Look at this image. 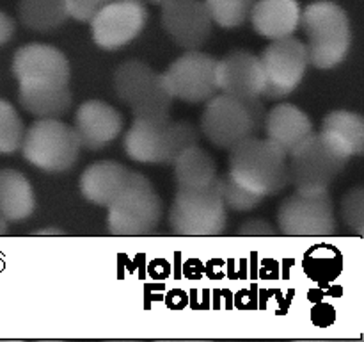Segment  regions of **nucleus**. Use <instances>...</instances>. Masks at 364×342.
<instances>
[{
	"instance_id": "obj_28",
	"label": "nucleus",
	"mask_w": 364,
	"mask_h": 342,
	"mask_svg": "<svg viewBox=\"0 0 364 342\" xmlns=\"http://www.w3.org/2000/svg\"><path fill=\"white\" fill-rule=\"evenodd\" d=\"M25 125L16 109L6 100H0V153H14L21 148Z\"/></svg>"
},
{
	"instance_id": "obj_1",
	"label": "nucleus",
	"mask_w": 364,
	"mask_h": 342,
	"mask_svg": "<svg viewBox=\"0 0 364 342\" xmlns=\"http://www.w3.org/2000/svg\"><path fill=\"white\" fill-rule=\"evenodd\" d=\"M230 177L247 191L269 198L290 185L288 155L269 139L247 138L230 150Z\"/></svg>"
},
{
	"instance_id": "obj_24",
	"label": "nucleus",
	"mask_w": 364,
	"mask_h": 342,
	"mask_svg": "<svg viewBox=\"0 0 364 342\" xmlns=\"http://www.w3.org/2000/svg\"><path fill=\"white\" fill-rule=\"evenodd\" d=\"M322 132L329 134L350 157L361 155L364 150V121L361 114L350 110H333L323 120Z\"/></svg>"
},
{
	"instance_id": "obj_11",
	"label": "nucleus",
	"mask_w": 364,
	"mask_h": 342,
	"mask_svg": "<svg viewBox=\"0 0 364 342\" xmlns=\"http://www.w3.org/2000/svg\"><path fill=\"white\" fill-rule=\"evenodd\" d=\"M148 21L142 0H112L91 18V32L103 50H117L134 41Z\"/></svg>"
},
{
	"instance_id": "obj_5",
	"label": "nucleus",
	"mask_w": 364,
	"mask_h": 342,
	"mask_svg": "<svg viewBox=\"0 0 364 342\" xmlns=\"http://www.w3.org/2000/svg\"><path fill=\"white\" fill-rule=\"evenodd\" d=\"M107 209V224L112 235H148L162 219L164 203L151 182L132 171L123 191Z\"/></svg>"
},
{
	"instance_id": "obj_29",
	"label": "nucleus",
	"mask_w": 364,
	"mask_h": 342,
	"mask_svg": "<svg viewBox=\"0 0 364 342\" xmlns=\"http://www.w3.org/2000/svg\"><path fill=\"white\" fill-rule=\"evenodd\" d=\"M217 185H219L220 196L226 205V209L235 210V212H249V210L256 209L259 203L265 198L255 195V192L247 191L242 187L240 184L230 177V173H224L223 177H217Z\"/></svg>"
},
{
	"instance_id": "obj_7",
	"label": "nucleus",
	"mask_w": 364,
	"mask_h": 342,
	"mask_svg": "<svg viewBox=\"0 0 364 342\" xmlns=\"http://www.w3.org/2000/svg\"><path fill=\"white\" fill-rule=\"evenodd\" d=\"M228 209L217 178L212 185L196 191H178L169 209L171 230L176 235H220L226 230Z\"/></svg>"
},
{
	"instance_id": "obj_15",
	"label": "nucleus",
	"mask_w": 364,
	"mask_h": 342,
	"mask_svg": "<svg viewBox=\"0 0 364 342\" xmlns=\"http://www.w3.org/2000/svg\"><path fill=\"white\" fill-rule=\"evenodd\" d=\"M215 81L219 91L233 98L251 100L262 96L265 88V73L258 56L245 50L228 53L217 59Z\"/></svg>"
},
{
	"instance_id": "obj_33",
	"label": "nucleus",
	"mask_w": 364,
	"mask_h": 342,
	"mask_svg": "<svg viewBox=\"0 0 364 342\" xmlns=\"http://www.w3.org/2000/svg\"><path fill=\"white\" fill-rule=\"evenodd\" d=\"M245 107H247V113L249 118H251V123H252V135H259L263 130H265V121H267V107L263 103L262 96L258 98H251V100H245Z\"/></svg>"
},
{
	"instance_id": "obj_13",
	"label": "nucleus",
	"mask_w": 364,
	"mask_h": 342,
	"mask_svg": "<svg viewBox=\"0 0 364 342\" xmlns=\"http://www.w3.org/2000/svg\"><path fill=\"white\" fill-rule=\"evenodd\" d=\"M13 73L25 86H68L70 63L55 46L31 43L16 50Z\"/></svg>"
},
{
	"instance_id": "obj_4",
	"label": "nucleus",
	"mask_w": 364,
	"mask_h": 342,
	"mask_svg": "<svg viewBox=\"0 0 364 342\" xmlns=\"http://www.w3.org/2000/svg\"><path fill=\"white\" fill-rule=\"evenodd\" d=\"M199 145V130L188 121H160L151 123L134 120L124 135V152L135 162L171 164L188 146Z\"/></svg>"
},
{
	"instance_id": "obj_18",
	"label": "nucleus",
	"mask_w": 364,
	"mask_h": 342,
	"mask_svg": "<svg viewBox=\"0 0 364 342\" xmlns=\"http://www.w3.org/2000/svg\"><path fill=\"white\" fill-rule=\"evenodd\" d=\"M249 18L259 36L274 41L294 36L301 24V6L297 0H256Z\"/></svg>"
},
{
	"instance_id": "obj_37",
	"label": "nucleus",
	"mask_w": 364,
	"mask_h": 342,
	"mask_svg": "<svg viewBox=\"0 0 364 342\" xmlns=\"http://www.w3.org/2000/svg\"><path fill=\"white\" fill-rule=\"evenodd\" d=\"M149 2H151V4H162L164 0H149Z\"/></svg>"
},
{
	"instance_id": "obj_32",
	"label": "nucleus",
	"mask_w": 364,
	"mask_h": 342,
	"mask_svg": "<svg viewBox=\"0 0 364 342\" xmlns=\"http://www.w3.org/2000/svg\"><path fill=\"white\" fill-rule=\"evenodd\" d=\"M277 234H279L277 228H274L265 219L245 221L244 224L238 227V230H235V235H244V237H272V235Z\"/></svg>"
},
{
	"instance_id": "obj_8",
	"label": "nucleus",
	"mask_w": 364,
	"mask_h": 342,
	"mask_svg": "<svg viewBox=\"0 0 364 342\" xmlns=\"http://www.w3.org/2000/svg\"><path fill=\"white\" fill-rule=\"evenodd\" d=\"M279 234L294 237H326L336 234V214L329 191L304 195L295 191L277 209Z\"/></svg>"
},
{
	"instance_id": "obj_6",
	"label": "nucleus",
	"mask_w": 364,
	"mask_h": 342,
	"mask_svg": "<svg viewBox=\"0 0 364 342\" xmlns=\"http://www.w3.org/2000/svg\"><path fill=\"white\" fill-rule=\"evenodd\" d=\"M80 148L73 127L63 123L59 118H38V121L25 128L21 142L25 159L48 173L71 170L77 164Z\"/></svg>"
},
{
	"instance_id": "obj_25",
	"label": "nucleus",
	"mask_w": 364,
	"mask_h": 342,
	"mask_svg": "<svg viewBox=\"0 0 364 342\" xmlns=\"http://www.w3.org/2000/svg\"><path fill=\"white\" fill-rule=\"evenodd\" d=\"M18 14L21 24L36 32L55 31L70 18L66 0H20Z\"/></svg>"
},
{
	"instance_id": "obj_20",
	"label": "nucleus",
	"mask_w": 364,
	"mask_h": 342,
	"mask_svg": "<svg viewBox=\"0 0 364 342\" xmlns=\"http://www.w3.org/2000/svg\"><path fill=\"white\" fill-rule=\"evenodd\" d=\"M174 178L178 191H196L205 189L215 182L217 164L213 157L201 146H188L174 160Z\"/></svg>"
},
{
	"instance_id": "obj_3",
	"label": "nucleus",
	"mask_w": 364,
	"mask_h": 342,
	"mask_svg": "<svg viewBox=\"0 0 364 342\" xmlns=\"http://www.w3.org/2000/svg\"><path fill=\"white\" fill-rule=\"evenodd\" d=\"M290 184L304 195L329 191L352 159L326 132H313L290 153Z\"/></svg>"
},
{
	"instance_id": "obj_21",
	"label": "nucleus",
	"mask_w": 364,
	"mask_h": 342,
	"mask_svg": "<svg viewBox=\"0 0 364 342\" xmlns=\"http://www.w3.org/2000/svg\"><path fill=\"white\" fill-rule=\"evenodd\" d=\"M34 209V191L27 177L20 171L0 170V214L7 221H23Z\"/></svg>"
},
{
	"instance_id": "obj_16",
	"label": "nucleus",
	"mask_w": 364,
	"mask_h": 342,
	"mask_svg": "<svg viewBox=\"0 0 364 342\" xmlns=\"http://www.w3.org/2000/svg\"><path fill=\"white\" fill-rule=\"evenodd\" d=\"M124 120L112 105L102 100H89L75 114V134L84 148L102 150L119 138Z\"/></svg>"
},
{
	"instance_id": "obj_12",
	"label": "nucleus",
	"mask_w": 364,
	"mask_h": 342,
	"mask_svg": "<svg viewBox=\"0 0 364 342\" xmlns=\"http://www.w3.org/2000/svg\"><path fill=\"white\" fill-rule=\"evenodd\" d=\"M201 132L213 146L231 150L252 135V123L242 100L215 95L208 100L201 116Z\"/></svg>"
},
{
	"instance_id": "obj_17",
	"label": "nucleus",
	"mask_w": 364,
	"mask_h": 342,
	"mask_svg": "<svg viewBox=\"0 0 364 342\" xmlns=\"http://www.w3.org/2000/svg\"><path fill=\"white\" fill-rule=\"evenodd\" d=\"M267 139L283 153L290 155L306 138L313 134V123L308 114L291 103H279L267 113Z\"/></svg>"
},
{
	"instance_id": "obj_22",
	"label": "nucleus",
	"mask_w": 364,
	"mask_h": 342,
	"mask_svg": "<svg viewBox=\"0 0 364 342\" xmlns=\"http://www.w3.org/2000/svg\"><path fill=\"white\" fill-rule=\"evenodd\" d=\"M18 100L36 118H60L71 107L70 86H25L20 84Z\"/></svg>"
},
{
	"instance_id": "obj_23",
	"label": "nucleus",
	"mask_w": 364,
	"mask_h": 342,
	"mask_svg": "<svg viewBox=\"0 0 364 342\" xmlns=\"http://www.w3.org/2000/svg\"><path fill=\"white\" fill-rule=\"evenodd\" d=\"M173 93L169 91L166 84L164 73H156L153 81L142 89L141 95L130 103L134 120L151 121V123H160V121L169 120L171 105H173Z\"/></svg>"
},
{
	"instance_id": "obj_31",
	"label": "nucleus",
	"mask_w": 364,
	"mask_h": 342,
	"mask_svg": "<svg viewBox=\"0 0 364 342\" xmlns=\"http://www.w3.org/2000/svg\"><path fill=\"white\" fill-rule=\"evenodd\" d=\"M112 0H66L70 18L89 24L91 18L102 9L103 6L110 4Z\"/></svg>"
},
{
	"instance_id": "obj_36",
	"label": "nucleus",
	"mask_w": 364,
	"mask_h": 342,
	"mask_svg": "<svg viewBox=\"0 0 364 342\" xmlns=\"http://www.w3.org/2000/svg\"><path fill=\"white\" fill-rule=\"evenodd\" d=\"M7 230H9V221L0 214V235H6Z\"/></svg>"
},
{
	"instance_id": "obj_10",
	"label": "nucleus",
	"mask_w": 364,
	"mask_h": 342,
	"mask_svg": "<svg viewBox=\"0 0 364 342\" xmlns=\"http://www.w3.org/2000/svg\"><path fill=\"white\" fill-rule=\"evenodd\" d=\"M215 70V57L199 50H187L164 71V78L174 98L187 103H201L208 102L219 91Z\"/></svg>"
},
{
	"instance_id": "obj_2",
	"label": "nucleus",
	"mask_w": 364,
	"mask_h": 342,
	"mask_svg": "<svg viewBox=\"0 0 364 342\" xmlns=\"http://www.w3.org/2000/svg\"><path fill=\"white\" fill-rule=\"evenodd\" d=\"M299 27L308 36L309 64L331 70L343 63L350 50L352 31L347 13L331 0H318L301 11Z\"/></svg>"
},
{
	"instance_id": "obj_9",
	"label": "nucleus",
	"mask_w": 364,
	"mask_h": 342,
	"mask_svg": "<svg viewBox=\"0 0 364 342\" xmlns=\"http://www.w3.org/2000/svg\"><path fill=\"white\" fill-rule=\"evenodd\" d=\"M259 61L265 73V88L262 96L269 100H281L294 93L309 66L306 43L294 36L274 39L263 50Z\"/></svg>"
},
{
	"instance_id": "obj_26",
	"label": "nucleus",
	"mask_w": 364,
	"mask_h": 342,
	"mask_svg": "<svg viewBox=\"0 0 364 342\" xmlns=\"http://www.w3.org/2000/svg\"><path fill=\"white\" fill-rule=\"evenodd\" d=\"M156 71L142 61H127L114 73V89L117 98L130 105L142 93V89L153 81Z\"/></svg>"
},
{
	"instance_id": "obj_35",
	"label": "nucleus",
	"mask_w": 364,
	"mask_h": 342,
	"mask_svg": "<svg viewBox=\"0 0 364 342\" xmlns=\"http://www.w3.org/2000/svg\"><path fill=\"white\" fill-rule=\"evenodd\" d=\"M32 235H41V237H45V235H64V232L57 227H46L41 228V230H34Z\"/></svg>"
},
{
	"instance_id": "obj_34",
	"label": "nucleus",
	"mask_w": 364,
	"mask_h": 342,
	"mask_svg": "<svg viewBox=\"0 0 364 342\" xmlns=\"http://www.w3.org/2000/svg\"><path fill=\"white\" fill-rule=\"evenodd\" d=\"M14 34V21L13 18L7 16L6 13L0 11V46L6 45Z\"/></svg>"
},
{
	"instance_id": "obj_19",
	"label": "nucleus",
	"mask_w": 364,
	"mask_h": 342,
	"mask_svg": "<svg viewBox=\"0 0 364 342\" xmlns=\"http://www.w3.org/2000/svg\"><path fill=\"white\" fill-rule=\"evenodd\" d=\"M132 171L114 160L91 164L80 177V191L87 202L109 207L127 185Z\"/></svg>"
},
{
	"instance_id": "obj_14",
	"label": "nucleus",
	"mask_w": 364,
	"mask_h": 342,
	"mask_svg": "<svg viewBox=\"0 0 364 342\" xmlns=\"http://www.w3.org/2000/svg\"><path fill=\"white\" fill-rule=\"evenodd\" d=\"M162 25L185 50H199L212 34V16L203 0H164Z\"/></svg>"
},
{
	"instance_id": "obj_30",
	"label": "nucleus",
	"mask_w": 364,
	"mask_h": 342,
	"mask_svg": "<svg viewBox=\"0 0 364 342\" xmlns=\"http://www.w3.org/2000/svg\"><path fill=\"white\" fill-rule=\"evenodd\" d=\"M341 216L347 227L355 235H364V191L361 185L354 187L345 195L341 202Z\"/></svg>"
},
{
	"instance_id": "obj_27",
	"label": "nucleus",
	"mask_w": 364,
	"mask_h": 342,
	"mask_svg": "<svg viewBox=\"0 0 364 342\" xmlns=\"http://www.w3.org/2000/svg\"><path fill=\"white\" fill-rule=\"evenodd\" d=\"M212 21L223 28H235L244 25L251 16L256 0H203Z\"/></svg>"
}]
</instances>
